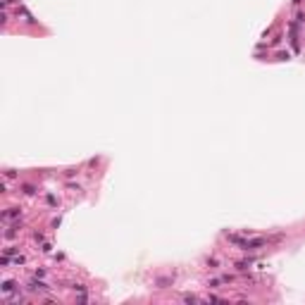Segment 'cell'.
<instances>
[{
  "label": "cell",
  "mask_w": 305,
  "mask_h": 305,
  "mask_svg": "<svg viewBox=\"0 0 305 305\" xmlns=\"http://www.w3.org/2000/svg\"><path fill=\"white\" fill-rule=\"evenodd\" d=\"M29 288H31V291H45V284H43V281H31V284H29Z\"/></svg>",
  "instance_id": "obj_1"
},
{
  "label": "cell",
  "mask_w": 305,
  "mask_h": 305,
  "mask_svg": "<svg viewBox=\"0 0 305 305\" xmlns=\"http://www.w3.org/2000/svg\"><path fill=\"white\" fill-rule=\"evenodd\" d=\"M19 215V210L17 207H10V212H5V219H10V217H17Z\"/></svg>",
  "instance_id": "obj_2"
},
{
  "label": "cell",
  "mask_w": 305,
  "mask_h": 305,
  "mask_svg": "<svg viewBox=\"0 0 305 305\" xmlns=\"http://www.w3.org/2000/svg\"><path fill=\"white\" fill-rule=\"evenodd\" d=\"M12 288H14V284H12V281H5V284H2V291H5V293H10Z\"/></svg>",
  "instance_id": "obj_3"
}]
</instances>
